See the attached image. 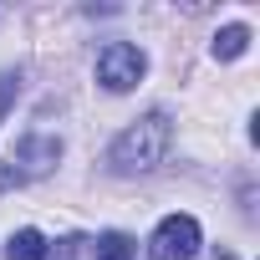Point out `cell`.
I'll return each mask as SVG.
<instances>
[{
    "instance_id": "obj_4",
    "label": "cell",
    "mask_w": 260,
    "mask_h": 260,
    "mask_svg": "<svg viewBox=\"0 0 260 260\" xmlns=\"http://www.w3.org/2000/svg\"><path fill=\"white\" fill-rule=\"evenodd\" d=\"M194 250H199V224H194L189 214H169V219L153 230V245H148L153 260H189Z\"/></svg>"
},
{
    "instance_id": "obj_7",
    "label": "cell",
    "mask_w": 260,
    "mask_h": 260,
    "mask_svg": "<svg viewBox=\"0 0 260 260\" xmlns=\"http://www.w3.org/2000/svg\"><path fill=\"white\" fill-rule=\"evenodd\" d=\"M97 260H133V240L117 235V230H107V235L97 240Z\"/></svg>"
},
{
    "instance_id": "obj_8",
    "label": "cell",
    "mask_w": 260,
    "mask_h": 260,
    "mask_svg": "<svg viewBox=\"0 0 260 260\" xmlns=\"http://www.w3.org/2000/svg\"><path fill=\"white\" fill-rule=\"evenodd\" d=\"M11 97H16V72H6V77H0V117H6Z\"/></svg>"
},
{
    "instance_id": "obj_2",
    "label": "cell",
    "mask_w": 260,
    "mask_h": 260,
    "mask_svg": "<svg viewBox=\"0 0 260 260\" xmlns=\"http://www.w3.org/2000/svg\"><path fill=\"white\" fill-rule=\"evenodd\" d=\"M56 158H61V138H51V133H31V138H21L16 153L6 158V169H0V189H11V184H31V179L51 174Z\"/></svg>"
},
{
    "instance_id": "obj_6",
    "label": "cell",
    "mask_w": 260,
    "mask_h": 260,
    "mask_svg": "<svg viewBox=\"0 0 260 260\" xmlns=\"http://www.w3.org/2000/svg\"><path fill=\"white\" fill-rule=\"evenodd\" d=\"M245 46H250V26H224V31L214 36V56H219V61L245 56Z\"/></svg>"
},
{
    "instance_id": "obj_3",
    "label": "cell",
    "mask_w": 260,
    "mask_h": 260,
    "mask_svg": "<svg viewBox=\"0 0 260 260\" xmlns=\"http://www.w3.org/2000/svg\"><path fill=\"white\" fill-rule=\"evenodd\" d=\"M148 72V56L133 46V41H107L97 51V82L107 92H127V87H138Z\"/></svg>"
},
{
    "instance_id": "obj_1",
    "label": "cell",
    "mask_w": 260,
    "mask_h": 260,
    "mask_svg": "<svg viewBox=\"0 0 260 260\" xmlns=\"http://www.w3.org/2000/svg\"><path fill=\"white\" fill-rule=\"evenodd\" d=\"M169 117L164 112H148V117H138L133 127H122V133L112 138V148H107V169L112 174H148V169H158V158L169 153Z\"/></svg>"
},
{
    "instance_id": "obj_5",
    "label": "cell",
    "mask_w": 260,
    "mask_h": 260,
    "mask_svg": "<svg viewBox=\"0 0 260 260\" xmlns=\"http://www.w3.org/2000/svg\"><path fill=\"white\" fill-rule=\"evenodd\" d=\"M6 260H46V240L41 230H16L6 245Z\"/></svg>"
}]
</instances>
